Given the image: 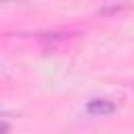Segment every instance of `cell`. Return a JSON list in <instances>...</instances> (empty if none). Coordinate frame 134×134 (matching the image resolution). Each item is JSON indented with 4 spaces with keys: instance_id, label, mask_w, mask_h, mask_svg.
I'll return each mask as SVG.
<instances>
[{
    "instance_id": "obj_1",
    "label": "cell",
    "mask_w": 134,
    "mask_h": 134,
    "mask_svg": "<svg viewBox=\"0 0 134 134\" xmlns=\"http://www.w3.org/2000/svg\"><path fill=\"white\" fill-rule=\"evenodd\" d=\"M115 103L113 100H107V98H92L86 103V111L94 117H105V115H111L115 113Z\"/></svg>"
}]
</instances>
